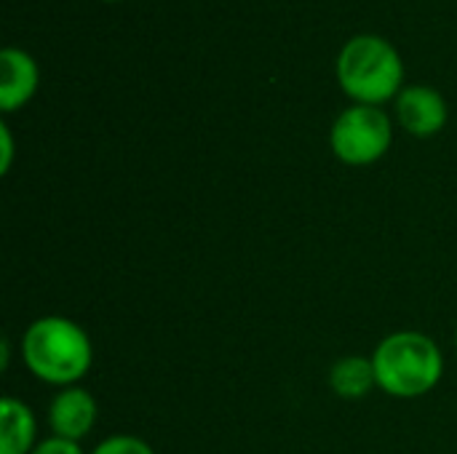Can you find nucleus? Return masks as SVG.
<instances>
[{
	"label": "nucleus",
	"instance_id": "obj_1",
	"mask_svg": "<svg viewBox=\"0 0 457 454\" xmlns=\"http://www.w3.org/2000/svg\"><path fill=\"white\" fill-rule=\"evenodd\" d=\"M21 361L35 380L62 391L80 385L91 372L94 345L78 321L67 316H43L21 334Z\"/></svg>",
	"mask_w": 457,
	"mask_h": 454
},
{
	"label": "nucleus",
	"instance_id": "obj_2",
	"mask_svg": "<svg viewBox=\"0 0 457 454\" xmlns=\"http://www.w3.org/2000/svg\"><path fill=\"white\" fill-rule=\"evenodd\" d=\"M378 388L391 399H423L445 377V353L439 343L423 332H394L372 351Z\"/></svg>",
	"mask_w": 457,
	"mask_h": 454
},
{
	"label": "nucleus",
	"instance_id": "obj_3",
	"mask_svg": "<svg viewBox=\"0 0 457 454\" xmlns=\"http://www.w3.org/2000/svg\"><path fill=\"white\" fill-rule=\"evenodd\" d=\"M335 75L353 104L383 107L404 88V62L380 35H353L337 56Z\"/></svg>",
	"mask_w": 457,
	"mask_h": 454
},
{
	"label": "nucleus",
	"instance_id": "obj_4",
	"mask_svg": "<svg viewBox=\"0 0 457 454\" xmlns=\"http://www.w3.org/2000/svg\"><path fill=\"white\" fill-rule=\"evenodd\" d=\"M394 120L383 107L351 104L343 110L329 131V147L345 166H372L391 150Z\"/></svg>",
	"mask_w": 457,
	"mask_h": 454
},
{
	"label": "nucleus",
	"instance_id": "obj_5",
	"mask_svg": "<svg viewBox=\"0 0 457 454\" xmlns=\"http://www.w3.org/2000/svg\"><path fill=\"white\" fill-rule=\"evenodd\" d=\"M394 102H396L399 126L418 139L436 136L447 126L450 118L447 99L431 86H404Z\"/></svg>",
	"mask_w": 457,
	"mask_h": 454
},
{
	"label": "nucleus",
	"instance_id": "obj_6",
	"mask_svg": "<svg viewBox=\"0 0 457 454\" xmlns=\"http://www.w3.org/2000/svg\"><path fill=\"white\" fill-rule=\"evenodd\" d=\"M99 417V407L96 399L80 388V385H70L54 393L51 404H48V428L51 436L67 439V442H83Z\"/></svg>",
	"mask_w": 457,
	"mask_h": 454
},
{
	"label": "nucleus",
	"instance_id": "obj_7",
	"mask_svg": "<svg viewBox=\"0 0 457 454\" xmlns=\"http://www.w3.org/2000/svg\"><path fill=\"white\" fill-rule=\"evenodd\" d=\"M40 70L37 62L16 45L0 51V110L16 112L21 110L37 91Z\"/></svg>",
	"mask_w": 457,
	"mask_h": 454
},
{
	"label": "nucleus",
	"instance_id": "obj_8",
	"mask_svg": "<svg viewBox=\"0 0 457 454\" xmlns=\"http://www.w3.org/2000/svg\"><path fill=\"white\" fill-rule=\"evenodd\" d=\"M37 417L16 396L0 401V454H32L37 447Z\"/></svg>",
	"mask_w": 457,
	"mask_h": 454
},
{
	"label": "nucleus",
	"instance_id": "obj_9",
	"mask_svg": "<svg viewBox=\"0 0 457 454\" xmlns=\"http://www.w3.org/2000/svg\"><path fill=\"white\" fill-rule=\"evenodd\" d=\"M329 388L337 399L359 401L378 388L372 359L367 356H343L329 369Z\"/></svg>",
	"mask_w": 457,
	"mask_h": 454
},
{
	"label": "nucleus",
	"instance_id": "obj_10",
	"mask_svg": "<svg viewBox=\"0 0 457 454\" xmlns=\"http://www.w3.org/2000/svg\"><path fill=\"white\" fill-rule=\"evenodd\" d=\"M88 454H155L153 447L139 439V436H129V433H115L107 436L104 442H99Z\"/></svg>",
	"mask_w": 457,
	"mask_h": 454
},
{
	"label": "nucleus",
	"instance_id": "obj_11",
	"mask_svg": "<svg viewBox=\"0 0 457 454\" xmlns=\"http://www.w3.org/2000/svg\"><path fill=\"white\" fill-rule=\"evenodd\" d=\"M32 454H86L80 450V444L78 442H67V439H59V436H48V439H43Z\"/></svg>",
	"mask_w": 457,
	"mask_h": 454
},
{
	"label": "nucleus",
	"instance_id": "obj_12",
	"mask_svg": "<svg viewBox=\"0 0 457 454\" xmlns=\"http://www.w3.org/2000/svg\"><path fill=\"white\" fill-rule=\"evenodd\" d=\"M13 166V134L11 126L3 120L0 123V174H8Z\"/></svg>",
	"mask_w": 457,
	"mask_h": 454
},
{
	"label": "nucleus",
	"instance_id": "obj_13",
	"mask_svg": "<svg viewBox=\"0 0 457 454\" xmlns=\"http://www.w3.org/2000/svg\"><path fill=\"white\" fill-rule=\"evenodd\" d=\"M8 364H11V343L3 340L0 343V369H8Z\"/></svg>",
	"mask_w": 457,
	"mask_h": 454
},
{
	"label": "nucleus",
	"instance_id": "obj_14",
	"mask_svg": "<svg viewBox=\"0 0 457 454\" xmlns=\"http://www.w3.org/2000/svg\"><path fill=\"white\" fill-rule=\"evenodd\" d=\"M455 351H457V326H455Z\"/></svg>",
	"mask_w": 457,
	"mask_h": 454
},
{
	"label": "nucleus",
	"instance_id": "obj_15",
	"mask_svg": "<svg viewBox=\"0 0 457 454\" xmlns=\"http://www.w3.org/2000/svg\"><path fill=\"white\" fill-rule=\"evenodd\" d=\"M104 3H118V0H104Z\"/></svg>",
	"mask_w": 457,
	"mask_h": 454
}]
</instances>
